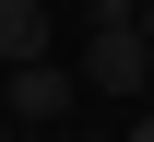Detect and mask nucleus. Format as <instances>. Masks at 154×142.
Listing matches in <instances>:
<instances>
[{
    "mask_svg": "<svg viewBox=\"0 0 154 142\" xmlns=\"http://www.w3.org/2000/svg\"><path fill=\"white\" fill-rule=\"evenodd\" d=\"M154 83V36L142 24H95L83 36V95H142Z\"/></svg>",
    "mask_w": 154,
    "mask_h": 142,
    "instance_id": "1",
    "label": "nucleus"
},
{
    "mask_svg": "<svg viewBox=\"0 0 154 142\" xmlns=\"http://www.w3.org/2000/svg\"><path fill=\"white\" fill-rule=\"evenodd\" d=\"M0 142H12V119H0Z\"/></svg>",
    "mask_w": 154,
    "mask_h": 142,
    "instance_id": "6",
    "label": "nucleus"
},
{
    "mask_svg": "<svg viewBox=\"0 0 154 142\" xmlns=\"http://www.w3.org/2000/svg\"><path fill=\"white\" fill-rule=\"evenodd\" d=\"M119 142H154V119H131V130H119Z\"/></svg>",
    "mask_w": 154,
    "mask_h": 142,
    "instance_id": "4",
    "label": "nucleus"
},
{
    "mask_svg": "<svg viewBox=\"0 0 154 142\" xmlns=\"http://www.w3.org/2000/svg\"><path fill=\"white\" fill-rule=\"evenodd\" d=\"M48 59V0H0V71Z\"/></svg>",
    "mask_w": 154,
    "mask_h": 142,
    "instance_id": "3",
    "label": "nucleus"
},
{
    "mask_svg": "<svg viewBox=\"0 0 154 142\" xmlns=\"http://www.w3.org/2000/svg\"><path fill=\"white\" fill-rule=\"evenodd\" d=\"M0 95H12V119H59V107L83 95V71H59V59H24V71H0Z\"/></svg>",
    "mask_w": 154,
    "mask_h": 142,
    "instance_id": "2",
    "label": "nucleus"
},
{
    "mask_svg": "<svg viewBox=\"0 0 154 142\" xmlns=\"http://www.w3.org/2000/svg\"><path fill=\"white\" fill-rule=\"evenodd\" d=\"M71 142H107V130H71Z\"/></svg>",
    "mask_w": 154,
    "mask_h": 142,
    "instance_id": "5",
    "label": "nucleus"
}]
</instances>
